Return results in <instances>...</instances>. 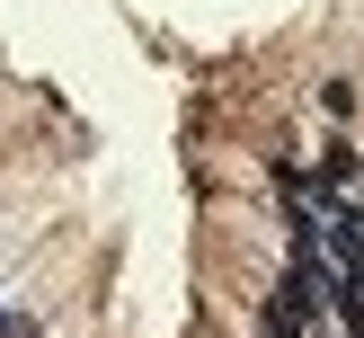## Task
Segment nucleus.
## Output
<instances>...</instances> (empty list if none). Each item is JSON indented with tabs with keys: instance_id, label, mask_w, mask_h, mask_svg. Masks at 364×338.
Returning a JSON list of instances; mask_svg holds the SVG:
<instances>
[{
	"instance_id": "obj_1",
	"label": "nucleus",
	"mask_w": 364,
	"mask_h": 338,
	"mask_svg": "<svg viewBox=\"0 0 364 338\" xmlns=\"http://www.w3.org/2000/svg\"><path fill=\"white\" fill-rule=\"evenodd\" d=\"M329 241H338V258L364 276V213H355V205H338V213H329Z\"/></svg>"
},
{
	"instance_id": "obj_2",
	"label": "nucleus",
	"mask_w": 364,
	"mask_h": 338,
	"mask_svg": "<svg viewBox=\"0 0 364 338\" xmlns=\"http://www.w3.org/2000/svg\"><path fill=\"white\" fill-rule=\"evenodd\" d=\"M338 302H347V329L364 338V276H355V267H347V276H338Z\"/></svg>"
}]
</instances>
